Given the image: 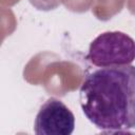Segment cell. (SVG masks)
I'll list each match as a JSON object with an SVG mask.
<instances>
[{"label": "cell", "instance_id": "cell-1", "mask_svg": "<svg viewBox=\"0 0 135 135\" xmlns=\"http://www.w3.org/2000/svg\"><path fill=\"white\" fill-rule=\"evenodd\" d=\"M80 107L97 129H135V65L105 66L88 74L79 90Z\"/></svg>", "mask_w": 135, "mask_h": 135}, {"label": "cell", "instance_id": "cell-2", "mask_svg": "<svg viewBox=\"0 0 135 135\" xmlns=\"http://www.w3.org/2000/svg\"><path fill=\"white\" fill-rule=\"evenodd\" d=\"M88 59L98 68L131 64L135 60V40L119 31L104 32L91 42Z\"/></svg>", "mask_w": 135, "mask_h": 135}, {"label": "cell", "instance_id": "cell-3", "mask_svg": "<svg viewBox=\"0 0 135 135\" xmlns=\"http://www.w3.org/2000/svg\"><path fill=\"white\" fill-rule=\"evenodd\" d=\"M75 129V116L59 99L51 97L39 109L34 132L37 135H71Z\"/></svg>", "mask_w": 135, "mask_h": 135}, {"label": "cell", "instance_id": "cell-4", "mask_svg": "<svg viewBox=\"0 0 135 135\" xmlns=\"http://www.w3.org/2000/svg\"><path fill=\"white\" fill-rule=\"evenodd\" d=\"M28 1L35 8L44 12L53 11L57 8L62 2V0H28Z\"/></svg>", "mask_w": 135, "mask_h": 135}]
</instances>
